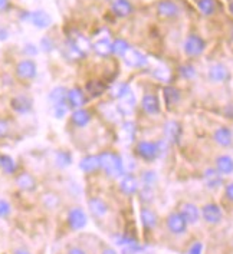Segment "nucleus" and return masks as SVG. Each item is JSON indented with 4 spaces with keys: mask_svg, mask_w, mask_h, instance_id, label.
<instances>
[{
    "mask_svg": "<svg viewBox=\"0 0 233 254\" xmlns=\"http://www.w3.org/2000/svg\"><path fill=\"white\" fill-rule=\"evenodd\" d=\"M98 158H99V168L107 174V177L120 178L125 174L123 158L118 154H115L114 151H102L98 155Z\"/></svg>",
    "mask_w": 233,
    "mask_h": 254,
    "instance_id": "nucleus-1",
    "label": "nucleus"
},
{
    "mask_svg": "<svg viewBox=\"0 0 233 254\" xmlns=\"http://www.w3.org/2000/svg\"><path fill=\"white\" fill-rule=\"evenodd\" d=\"M14 75L19 80L30 82L38 76V65L33 59H23L14 67Z\"/></svg>",
    "mask_w": 233,
    "mask_h": 254,
    "instance_id": "nucleus-2",
    "label": "nucleus"
},
{
    "mask_svg": "<svg viewBox=\"0 0 233 254\" xmlns=\"http://www.w3.org/2000/svg\"><path fill=\"white\" fill-rule=\"evenodd\" d=\"M9 107L16 115H29L33 111V99L26 94L14 95L10 98Z\"/></svg>",
    "mask_w": 233,
    "mask_h": 254,
    "instance_id": "nucleus-3",
    "label": "nucleus"
},
{
    "mask_svg": "<svg viewBox=\"0 0 233 254\" xmlns=\"http://www.w3.org/2000/svg\"><path fill=\"white\" fill-rule=\"evenodd\" d=\"M14 186L22 192H33L38 190V180L29 171H19L14 175Z\"/></svg>",
    "mask_w": 233,
    "mask_h": 254,
    "instance_id": "nucleus-4",
    "label": "nucleus"
},
{
    "mask_svg": "<svg viewBox=\"0 0 233 254\" xmlns=\"http://www.w3.org/2000/svg\"><path fill=\"white\" fill-rule=\"evenodd\" d=\"M67 223L71 230L78 231V230H82L88 224V217L81 207H72L67 215Z\"/></svg>",
    "mask_w": 233,
    "mask_h": 254,
    "instance_id": "nucleus-5",
    "label": "nucleus"
},
{
    "mask_svg": "<svg viewBox=\"0 0 233 254\" xmlns=\"http://www.w3.org/2000/svg\"><path fill=\"white\" fill-rule=\"evenodd\" d=\"M136 152H137L138 157L144 161H154L155 158H158L157 144L150 142V141H140L136 147Z\"/></svg>",
    "mask_w": 233,
    "mask_h": 254,
    "instance_id": "nucleus-6",
    "label": "nucleus"
},
{
    "mask_svg": "<svg viewBox=\"0 0 233 254\" xmlns=\"http://www.w3.org/2000/svg\"><path fill=\"white\" fill-rule=\"evenodd\" d=\"M205 48V40L197 35H190L184 42V52L187 56H199L203 54Z\"/></svg>",
    "mask_w": 233,
    "mask_h": 254,
    "instance_id": "nucleus-7",
    "label": "nucleus"
},
{
    "mask_svg": "<svg viewBox=\"0 0 233 254\" xmlns=\"http://www.w3.org/2000/svg\"><path fill=\"white\" fill-rule=\"evenodd\" d=\"M67 102H68V107L75 111V109H81L86 102V95L83 92L81 88L78 86H74L68 89V94H67Z\"/></svg>",
    "mask_w": 233,
    "mask_h": 254,
    "instance_id": "nucleus-8",
    "label": "nucleus"
},
{
    "mask_svg": "<svg viewBox=\"0 0 233 254\" xmlns=\"http://www.w3.org/2000/svg\"><path fill=\"white\" fill-rule=\"evenodd\" d=\"M29 22L36 27V29H48L52 25V17L51 14L46 13L45 10H35V12H29Z\"/></svg>",
    "mask_w": 233,
    "mask_h": 254,
    "instance_id": "nucleus-9",
    "label": "nucleus"
},
{
    "mask_svg": "<svg viewBox=\"0 0 233 254\" xmlns=\"http://www.w3.org/2000/svg\"><path fill=\"white\" fill-rule=\"evenodd\" d=\"M167 228L170 230V233L180 236L186 231L187 223L180 213H171L167 217Z\"/></svg>",
    "mask_w": 233,
    "mask_h": 254,
    "instance_id": "nucleus-10",
    "label": "nucleus"
},
{
    "mask_svg": "<svg viewBox=\"0 0 233 254\" xmlns=\"http://www.w3.org/2000/svg\"><path fill=\"white\" fill-rule=\"evenodd\" d=\"M0 171L4 175L14 177L19 173V164L14 160L12 155L9 154H1L0 155Z\"/></svg>",
    "mask_w": 233,
    "mask_h": 254,
    "instance_id": "nucleus-11",
    "label": "nucleus"
},
{
    "mask_svg": "<svg viewBox=\"0 0 233 254\" xmlns=\"http://www.w3.org/2000/svg\"><path fill=\"white\" fill-rule=\"evenodd\" d=\"M124 62L130 67H143L147 65V58L137 49H128V52L124 55Z\"/></svg>",
    "mask_w": 233,
    "mask_h": 254,
    "instance_id": "nucleus-12",
    "label": "nucleus"
},
{
    "mask_svg": "<svg viewBox=\"0 0 233 254\" xmlns=\"http://www.w3.org/2000/svg\"><path fill=\"white\" fill-rule=\"evenodd\" d=\"M202 217H203V220H205L206 223H209V224H218L220 223V220H222V210H220L219 205H216V204H206L205 207L202 208Z\"/></svg>",
    "mask_w": 233,
    "mask_h": 254,
    "instance_id": "nucleus-13",
    "label": "nucleus"
},
{
    "mask_svg": "<svg viewBox=\"0 0 233 254\" xmlns=\"http://www.w3.org/2000/svg\"><path fill=\"white\" fill-rule=\"evenodd\" d=\"M181 136V127L176 121H168L164 124V139L168 144H177Z\"/></svg>",
    "mask_w": 233,
    "mask_h": 254,
    "instance_id": "nucleus-14",
    "label": "nucleus"
},
{
    "mask_svg": "<svg viewBox=\"0 0 233 254\" xmlns=\"http://www.w3.org/2000/svg\"><path fill=\"white\" fill-rule=\"evenodd\" d=\"M120 190L123 191L125 195H134L137 194L140 190V183L138 180L131 174L123 175L121 181H120Z\"/></svg>",
    "mask_w": 233,
    "mask_h": 254,
    "instance_id": "nucleus-15",
    "label": "nucleus"
},
{
    "mask_svg": "<svg viewBox=\"0 0 233 254\" xmlns=\"http://www.w3.org/2000/svg\"><path fill=\"white\" fill-rule=\"evenodd\" d=\"M180 214L183 215V218L186 220L187 224H196L200 218L199 208L192 202H184L180 208Z\"/></svg>",
    "mask_w": 233,
    "mask_h": 254,
    "instance_id": "nucleus-16",
    "label": "nucleus"
},
{
    "mask_svg": "<svg viewBox=\"0 0 233 254\" xmlns=\"http://www.w3.org/2000/svg\"><path fill=\"white\" fill-rule=\"evenodd\" d=\"M91 118H92V115H91V112L89 111H86V109H75V111H72V114H71V122H72V125L74 127H78V128H83V127H86L89 122H91Z\"/></svg>",
    "mask_w": 233,
    "mask_h": 254,
    "instance_id": "nucleus-17",
    "label": "nucleus"
},
{
    "mask_svg": "<svg viewBox=\"0 0 233 254\" xmlns=\"http://www.w3.org/2000/svg\"><path fill=\"white\" fill-rule=\"evenodd\" d=\"M118 101H120V104H118L117 109L120 111V114H123V115H130V114L134 112V109H136V96L133 94V91H128V92L124 95L121 99H118Z\"/></svg>",
    "mask_w": 233,
    "mask_h": 254,
    "instance_id": "nucleus-18",
    "label": "nucleus"
},
{
    "mask_svg": "<svg viewBox=\"0 0 233 254\" xmlns=\"http://www.w3.org/2000/svg\"><path fill=\"white\" fill-rule=\"evenodd\" d=\"M141 107L149 115H155L160 112V101L155 95H144L141 99Z\"/></svg>",
    "mask_w": 233,
    "mask_h": 254,
    "instance_id": "nucleus-19",
    "label": "nucleus"
},
{
    "mask_svg": "<svg viewBox=\"0 0 233 254\" xmlns=\"http://www.w3.org/2000/svg\"><path fill=\"white\" fill-rule=\"evenodd\" d=\"M88 207H89V211H91V214L95 215L96 218H102L104 215H107L108 213V204L105 202L104 200H101V198H91V200L88 201Z\"/></svg>",
    "mask_w": 233,
    "mask_h": 254,
    "instance_id": "nucleus-20",
    "label": "nucleus"
},
{
    "mask_svg": "<svg viewBox=\"0 0 233 254\" xmlns=\"http://www.w3.org/2000/svg\"><path fill=\"white\" fill-rule=\"evenodd\" d=\"M203 180H205L206 187L210 190H216L222 186V174L216 168H207L203 174Z\"/></svg>",
    "mask_w": 233,
    "mask_h": 254,
    "instance_id": "nucleus-21",
    "label": "nucleus"
},
{
    "mask_svg": "<svg viewBox=\"0 0 233 254\" xmlns=\"http://www.w3.org/2000/svg\"><path fill=\"white\" fill-rule=\"evenodd\" d=\"M213 138L216 141V144H219L220 147H231L233 142L232 131L226 127H220L215 131Z\"/></svg>",
    "mask_w": 233,
    "mask_h": 254,
    "instance_id": "nucleus-22",
    "label": "nucleus"
},
{
    "mask_svg": "<svg viewBox=\"0 0 233 254\" xmlns=\"http://www.w3.org/2000/svg\"><path fill=\"white\" fill-rule=\"evenodd\" d=\"M112 13L118 17H127L133 13V4L128 0H114L111 4Z\"/></svg>",
    "mask_w": 233,
    "mask_h": 254,
    "instance_id": "nucleus-23",
    "label": "nucleus"
},
{
    "mask_svg": "<svg viewBox=\"0 0 233 254\" xmlns=\"http://www.w3.org/2000/svg\"><path fill=\"white\" fill-rule=\"evenodd\" d=\"M157 10H158L160 16L171 19L178 14V6L171 0H161L157 6Z\"/></svg>",
    "mask_w": 233,
    "mask_h": 254,
    "instance_id": "nucleus-24",
    "label": "nucleus"
},
{
    "mask_svg": "<svg viewBox=\"0 0 233 254\" xmlns=\"http://www.w3.org/2000/svg\"><path fill=\"white\" fill-rule=\"evenodd\" d=\"M209 78L212 82H225L229 79V70L222 64H216L209 69Z\"/></svg>",
    "mask_w": 233,
    "mask_h": 254,
    "instance_id": "nucleus-25",
    "label": "nucleus"
},
{
    "mask_svg": "<svg viewBox=\"0 0 233 254\" xmlns=\"http://www.w3.org/2000/svg\"><path fill=\"white\" fill-rule=\"evenodd\" d=\"M79 168L86 174H94L99 170V158L98 155H86L79 161Z\"/></svg>",
    "mask_w": 233,
    "mask_h": 254,
    "instance_id": "nucleus-26",
    "label": "nucleus"
},
{
    "mask_svg": "<svg viewBox=\"0 0 233 254\" xmlns=\"http://www.w3.org/2000/svg\"><path fill=\"white\" fill-rule=\"evenodd\" d=\"M41 202L46 210H56L61 205V197L55 191H46L42 194Z\"/></svg>",
    "mask_w": 233,
    "mask_h": 254,
    "instance_id": "nucleus-27",
    "label": "nucleus"
},
{
    "mask_svg": "<svg viewBox=\"0 0 233 254\" xmlns=\"http://www.w3.org/2000/svg\"><path fill=\"white\" fill-rule=\"evenodd\" d=\"M67 94H68V89L67 88H64V86H55L48 94V102H49V105L52 107V105H56V104L67 102Z\"/></svg>",
    "mask_w": 233,
    "mask_h": 254,
    "instance_id": "nucleus-28",
    "label": "nucleus"
},
{
    "mask_svg": "<svg viewBox=\"0 0 233 254\" xmlns=\"http://www.w3.org/2000/svg\"><path fill=\"white\" fill-rule=\"evenodd\" d=\"M216 170L222 175H231L233 173V158L229 155H220L216 160Z\"/></svg>",
    "mask_w": 233,
    "mask_h": 254,
    "instance_id": "nucleus-29",
    "label": "nucleus"
},
{
    "mask_svg": "<svg viewBox=\"0 0 233 254\" xmlns=\"http://www.w3.org/2000/svg\"><path fill=\"white\" fill-rule=\"evenodd\" d=\"M54 162L58 168L64 170V168H68L72 165V155L71 152L67 149H59L55 152V157H54Z\"/></svg>",
    "mask_w": 233,
    "mask_h": 254,
    "instance_id": "nucleus-30",
    "label": "nucleus"
},
{
    "mask_svg": "<svg viewBox=\"0 0 233 254\" xmlns=\"http://www.w3.org/2000/svg\"><path fill=\"white\" fill-rule=\"evenodd\" d=\"M140 218H141L143 226L146 228H149V230H153V228L157 226V215H155V213H154L153 210L147 208V207H144V208L141 210Z\"/></svg>",
    "mask_w": 233,
    "mask_h": 254,
    "instance_id": "nucleus-31",
    "label": "nucleus"
},
{
    "mask_svg": "<svg viewBox=\"0 0 233 254\" xmlns=\"http://www.w3.org/2000/svg\"><path fill=\"white\" fill-rule=\"evenodd\" d=\"M92 49L96 55L102 56V58H107L112 54V48H111V42L108 39H101L95 42L92 45Z\"/></svg>",
    "mask_w": 233,
    "mask_h": 254,
    "instance_id": "nucleus-32",
    "label": "nucleus"
},
{
    "mask_svg": "<svg viewBox=\"0 0 233 254\" xmlns=\"http://www.w3.org/2000/svg\"><path fill=\"white\" fill-rule=\"evenodd\" d=\"M64 55L68 58V59H71V61H79V59H82L85 55L71 42V40H68L67 43H65V46H64Z\"/></svg>",
    "mask_w": 233,
    "mask_h": 254,
    "instance_id": "nucleus-33",
    "label": "nucleus"
},
{
    "mask_svg": "<svg viewBox=\"0 0 233 254\" xmlns=\"http://www.w3.org/2000/svg\"><path fill=\"white\" fill-rule=\"evenodd\" d=\"M86 92L91 95L92 98H98L105 92V85L99 80H89L85 86Z\"/></svg>",
    "mask_w": 233,
    "mask_h": 254,
    "instance_id": "nucleus-34",
    "label": "nucleus"
},
{
    "mask_svg": "<svg viewBox=\"0 0 233 254\" xmlns=\"http://www.w3.org/2000/svg\"><path fill=\"white\" fill-rule=\"evenodd\" d=\"M136 124L134 122H131V121H125L123 125H121V134H123L124 139L125 141H128V142H131V141H134V138H136Z\"/></svg>",
    "mask_w": 233,
    "mask_h": 254,
    "instance_id": "nucleus-35",
    "label": "nucleus"
},
{
    "mask_svg": "<svg viewBox=\"0 0 233 254\" xmlns=\"http://www.w3.org/2000/svg\"><path fill=\"white\" fill-rule=\"evenodd\" d=\"M71 42L82 52L83 55H86L89 51H91V48H92V45L89 43V40L86 39L85 36L82 35H77V36H74V38H71Z\"/></svg>",
    "mask_w": 233,
    "mask_h": 254,
    "instance_id": "nucleus-36",
    "label": "nucleus"
},
{
    "mask_svg": "<svg viewBox=\"0 0 233 254\" xmlns=\"http://www.w3.org/2000/svg\"><path fill=\"white\" fill-rule=\"evenodd\" d=\"M111 48H112V54H115L117 56H124V55L128 52L130 45H128V42H127V40L117 39V40H114V43L111 45Z\"/></svg>",
    "mask_w": 233,
    "mask_h": 254,
    "instance_id": "nucleus-37",
    "label": "nucleus"
},
{
    "mask_svg": "<svg viewBox=\"0 0 233 254\" xmlns=\"http://www.w3.org/2000/svg\"><path fill=\"white\" fill-rule=\"evenodd\" d=\"M197 6L200 9V12L206 16L213 14L216 10V1L215 0H197Z\"/></svg>",
    "mask_w": 233,
    "mask_h": 254,
    "instance_id": "nucleus-38",
    "label": "nucleus"
},
{
    "mask_svg": "<svg viewBox=\"0 0 233 254\" xmlns=\"http://www.w3.org/2000/svg\"><path fill=\"white\" fill-rule=\"evenodd\" d=\"M52 115L55 117L56 120H64L67 115H68L69 109L68 102H62V104H56V105H52Z\"/></svg>",
    "mask_w": 233,
    "mask_h": 254,
    "instance_id": "nucleus-39",
    "label": "nucleus"
},
{
    "mask_svg": "<svg viewBox=\"0 0 233 254\" xmlns=\"http://www.w3.org/2000/svg\"><path fill=\"white\" fill-rule=\"evenodd\" d=\"M128 91H131V88L127 85V83H117V85H114L112 88H111V96L114 98V99H121L124 95L127 94Z\"/></svg>",
    "mask_w": 233,
    "mask_h": 254,
    "instance_id": "nucleus-40",
    "label": "nucleus"
},
{
    "mask_svg": "<svg viewBox=\"0 0 233 254\" xmlns=\"http://www.w3.org/2000/svg\"><path fill=\"white\" fill-rule=\"evenodd\" d=\"M164 98L168 105L177 104L178 99H180V92H178V89L173 88V86H167L164 89Z\"/></svg>",
    "mask_w": 233,
    "mask_h": 254,
    "instance_id": "nucleus-41",
    "label": "nucleus"
},
{
    "mask_svg": "<svg viewBox=\"0 0 233 254\" xmlns=\"http://www.w3.org/2000/svg\"><path fill=\"white\" fill-rule=\"evenodd\" d=\"M153 75H154V78H157V79L161 80V82H168L170 78H171L170 69L165 66H160L157 67V69H154V70H153Z\"/></svg>",
    "mask_w": 233,
    "mask_h": 254,
    "instance_id": "nucleus-42",
    "label": "nucleus"
},
{
    "mask_svg": "<svg viewBox=\"0 0 233 254\" xmlns=\"http://www.w3.org/2000/svg\"><path fill=\"white\" fill-rule=\"evenodd\" d=\"M157 181V175L154 171H144L141 175V183L143 187H153Z\"/></svg>",
    "mask_w": 233,
    "mask_h": 254,
    "instance_id": "nucleus-43",
    "label": "nucleus"
},
{
    "mask_svg": "<svg viewBox=\"0 0 233 254\" xmlns=\"http://www.w3.org/2000/svg\"><path fill=\"white\" fill-rule=\"evenodd\" d=\"M10 214H12V204L7 200L0 198V218H1V220L9 218Z\"/></svg>",
    "mask_w": 233,
    "mask_h": 254,
    "instance_id": "nucleus-44",
    "label": "nucleus"
},
{
    "mask_svg": "<svg viewBox=\"0 0 233 254\" xmlns=\"http://www.w3.org/2000/svg\"><path fill=\"white\" fill-rule=\"evenodd\" d=\"M12 131V125L10 122L6 120V118H1L0 117V139H6Z\"/></svg>",
    "mask_w": 233,
    "mask_h": 254,
    "instance_id": "nucleus-45",
    "label": "nucleus"
},
{
    "mask_svg": "<svg viewBox=\"0 0 233 254\" xmlns=\"http://www.w3.org/2000/svg\"><path fill=\"white\" fill-rule=\"evenodd\" d=\"M39 48L42 49V52L49 54V52H52L55 49V43H54V40L51 39L49 36H43L41 42H39Z\"/></svg>",
    "mask_w": 233,
    "mask_h": 254,
    "instance_id": "nucleus-46",
    "label": "nucleus"
},
{
    "mask_svg": "<svg viewBox=\"0 0 233 254\" xmlns=\"http://www.w3.org/2000/svg\"><path fill=\"white\" fill-rule=\"evenodd\" d=\"M178 72H180V75L183 76V78H186V79H192L196 76V70H194V67L192 65H184V66H181L178 69Z\"/></svg>",
    "mask_w": 233,
    "mask_h": 254,
    "instance_id": "nucleus-47",
    "label": "nucleus"
},
{
    "mask_svg": "<svg viewBox=\"0 0 233 254\" xmlns=\"http://www.w3.org/2000/svg\"><path fill=\"white\" fill-rule=\"evenodd\" d=\"M140 191V198L144 202H151L153 201V187H143Z\"/></svg>",
    "mask_w": 233,
    "mask_h": 254,
    "instance_id": "nucleus-48",
    "label": "nucleus"
},
{
    "mask_svg": "<svg viewBox=\"0 0 233 254\" xmlns=\"http://www.w3.org/2000/svg\"><path fill=\"white\" fill-rule=\"evenodd\" d=\"M23 54L29 56V58H33V56L39 54V48L36 45H33V43H26L23 46Z\"/></svg>",
    "mask_w": 233,
    "mask_h": 254,
    "instance_id": "nucleus-49",
    "label": "nucleus"
},
{
    "mask_svg": "<svg viewBox=\"0 0 233 254\" xmlns=\"http://www.w3.org/2000/svg\"><path fill=\"white\" fill-rule=\"evenodd\" d=\"M202 252H203V244L199 243V241H196L192 247H190V250H189L187 254H202Z\"/></svg>",
    "mask_w": 233,
    "mask_h": 254,
    "instance_id": "nucleus-50",
    "label": "nucleus"
},
{
    "mask_svg": "<svg viewBox=\"0 0 233 254\" xmlns=\"http://www.w3.org/2000/svg\"><path fill=\"white\" fill-rule=\"evenodd\" d=\"M225 194H226L228 200L233 201V183H231V184H228V186H226Z\"/></svg>",
    "mask_w": 233,
    "mask_h": 254,
    "instance_id": "nucleus-51",
    "label": "nucleus"
},
{
    "mask_svg": "<svg viewBox=\"0 0 233 254\" xmlns=\"http://www.w3.org/2000/svg\"><path fill=\"white\" fill-rule=\"evenodd\" d=\"M9 39V30L4 26H0V42Z\"/></svg>",
    "mask_w": 233,
    "mask_h": 254,
    "instance_id": "nucleus-52",
    "label": "nucleus"
},
{
    "mask_svg": "<svg viewBox=\"0 0 233 254\" xmlns=\"http://www.w3.org/2000/svg\"><path fill=\"white\" fill-rule=\"evenodd\" d=\"M68 254H86V252L83 250V249H81V247H71L68 250Z\"/></svg>",
    "mask_w": 233,
    "mask_h": 254,
    "instance_id": "nucleus-53",
    "label": "nucleus"
},
{
    "mask_svg": "<svg viewBox=\"0 0 233 254\" xmlns=\"http://www.w3.org/2000/svg\"><path fill=\"white\" fill-rule=\"evenodd\" d=\"M10 1L9 0H0V12H6L9 9Z\"/></svg>",
    "mask_w": 233,
    "mask_h": 254,
    "instance_id": "nucleus-54",
    "label": "nucleus"
},
{
    "mask_svg": "<svg viewBox=\"0 0 233 254\" xmlns=\"http://www.w3.org/2000/svg\"><path fill=\"white\" fill-rule=\"evenodd\" d=\"M13 254H32L29 252L26 247H17V249H14Z\"/></svg>",
    "mask_w": 233,
    "mask_h": 254,
    "instance_id": "nucleus-55",
    "label": "nucleus"
},
{
    "mask_svg": "<svg viewBox=\"0 0 233 254\" xmlns=\"http://www.w3.org/2000/svg\"><path fill=\"white\" fill-rule=\"evenodd\" d=\"M101 254H118V253H117V252H115L114 249H111V247H107V249H104V250H102V253H101Z\"/></svg>",
    "mask_w": 233,
    "mask_h": 254,
    "instance_id": "nucleus-56",
    "label": "nucleus"
},
{
    "mask_svg": "<svg viewBox=\"0 0 233 254\" xmlns=\"http://www.w3.org/2000/svg\"><path fill=\"white\" fill-rule=\"evenodd\" d=\"M229 10H231V13L233 14V1L231 3V4H229Z\"/></svg>",
    "mask_w": 233,
    "mask_h": 254,
    "instance_id": "nucleus-57",
    "label": "nucleus"
},
{
    "mask_svg": "<svg viewBox=\"0 0 233 254\" xmlns=\"http://www.w3.org/2000/svg\"><path fill=\"white\" fill-rule=\"evenodd\" d=\"M0 155H1V154H0Z\"/></svg>",
    "mask_w": 233,
    "mask_h": 254,
    "instance_id": "nucleus-58",
    "label": "nucleus"
}]
</instances>
